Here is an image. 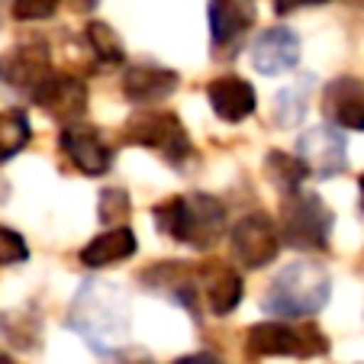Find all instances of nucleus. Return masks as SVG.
<instances>
[{
	"label": "nucleus",
	"mask_w": 364,
	"mask_h": 364,
	"mask_svg": "<svg viewBox=\"0 0 364 364\" xmlns=\"http://www.w3.org/2000/svg\"><path fill=\"white\" fill-rule=\"evenodd\" d=\"M151 220L159 226V232H165L168 239L181 242L187 248L206 252L226 232V206L210 193H178V197L161 200L151 210Z\"/></svg>",
	"instance_id": "nucleus-1"
},
{
	"label": "nucleus",
	"mask_w": 364,
	"mask_h": 364,
	"mask_svg": "<svg viewBox=\"0 0 364 364\" xmlns=\"http://www.w3.org/2000/svg\"><path fill=\"white\" fill-rule=\"evenodd\" d=\"M329 296H332V281L326 274V268L306 258V262H290L271 281L262 306L264 313H271L277 319L300 323L306 316H316L319 309L329 303Z\"/></svg>",
	"instance_id": "nucleus-2"
},
{
	"label": "nucleus",
	"mask_w": 364,
	"mask_h": 364,
	"mask_svg": "<svg viewBox=\"0 0 364 364\" xmlns=\"http://www.w3.org/2000/svg\"><path fill=\"white\" fill-rule=\"evenodd\" d=\"M123 139L129 145L155 151L161 161H168L171 168L184 171L193 161V142L187 132L184 119L171 110H136L123 126Z\"/></svg>",
	"instance_id": "nucleus-3"
},
{
	"label": "nucleus",
	"mask_w": 364,
	"mask_h": 364,
	"mask_svg": "<svg viewBox=\"0 0 364 364\" xmlns=\"http://www.w3.org/2000/svg\"><path fill=\"white\" fill-rule=\"evenodd\" d=\"M332 226H336V213H332L326 200L313 191H290L284 193L281 203V223L277 232L281 242H287L296 252H326L332 239Z\"/></svg>",
	"instance_id": "nucleus-4"
},
{
	"label": "nucleus",
	"mask_w": 364,
	"mask_h": 364,
	"mask_svg": "<svg viewBox=\"0 0 364 364\" xmlns=\"http://www.w3.org/2000/svg\"><path fill=\"white\" fill-rule=\"evenodd\" d=\"M248 358H323L329 355V338L313 323L268 319L245 332Z\"/></svg>",
	"instance_id": "nucleus-5"
},
{
	"label": "nucleus",
	"mask_w": 364,
	"mask_h": 364,
	"mask_svg": "<svg viewBox=\"0 0 364 364\" xmlns=\"http://www.w3.org/2000/svg\"><path fill=\"white\" fill-rule=\"evenodd\" d=\"M232 258L248 271L268 268L281 252V232L268 213H245L229 232Z\"/></svg>",
	"instance_id": "nucleus-6"
},
{
	"label": "nucleus",
	"mask_w": 364,
	"mask_h": 364,
	"mask_svg": "<svg viewBox=\"0 0 364 364\" xmlns=\"http://www.w3.org/2000/svg\"><path fill=\"white\" fill-rule=\"evenodd\" d=\"M29 97H33L36 107H39L46 117L58 119L62 126L81 123V117L87 113V84L75 75L52 71Z\"/></svg>",
	"instance_id": "nucleus-7"
},
{
	"label": "nucleus",
	"mask_w": 364,
	"mask_h": 364,
	"mask_svg": "<svg viewBox=\"0 0 364 364\" xmlns=\"http://www.w3.org/2000/svg\"><path fill=\"white\" fill-rule=\"evenodd\" d=\"M139 284L145 290H151V294L171 296L191 316H200V264H184V262L149 264L139 274Z\"/></svg>",
	"instance_id": "nucleus-8"
},
{
	"label": "nucleus",
	"mask_w": 364,
	"mask_h": 364,
	"mask_svg": "<svg viewBox=\"0 0 364 364\" xmlns=\"http://www.w3.org/2000/svg\"><path fill=\"white\" fill-rule=\"evenodd\" d=\"M296 159L303 161L306 174H313V178H336L348 168L345 136L332 126H313L296 139Z\"/></svg>",
	"instance_id": "nucleus-9"
},
{
	"label": "nucleus",
	"mask_w": 364,
	"mask_h": 364,
	"mask_svg": "<svg viewBox=\"0 0 364 364\" xmlns=\"http://www.w3.org/2000/svg\"><path fill=\"white\" fill-rule=\"evenodd\" d=\"M58 149L62 155L87 178H103L113 168V149L103 142L97 126L71 123L58 132Z\"/></svg>",
	"instance_id": "nucleus-10"
},
{
	"label": "nucleus",
	"mask_w": 364,
	"mask_h": 364,
	"mask_svg": "<svg viewBox=\"0 0 364 364\" xmlns=\"http://www.w3.org/2000/svg\"><path fill=\"white\" fill-rule=\"evenodd\" d=\"M52 52L42 39H26L16 42L10 52H4L0 58V77L16 90H26L33 94L48 75H52Z\"/></svg>",
	"instance_id": "nucleus-11"
},
{
	"label": "nucleus",
	"mask_w": 364,
	"mask_h": 364,
	"mask_svg": "<svg viewBox=\"0 0 364 364\" xmlns=\"http://www.w3.org/2000/svg\"><path fill=\"white\" fill-rule=\"evenodd\" d=\"M245 296V281L226 262L200 264V306L213 316H229Z\"/></svg>",
	"instance_id": "nucleus-12"
},
{
	"label": "nucleus",
	"mask_w": 364,
	"mask_h": 364,
	"mask_svg": "<svg viewBox=\"0 0 364 364\" xmlns=\"http://www.w3.org/2000/svg\"><path fill=\"white\" fill-rule=\"evenodd\" d=\"M323 113L332 123V129L364 132V77L342 75L326 84Z\"/></svg>",
	"instance_id": "nucleus-13"
},
{
	"label": "nucleus",
	"mask_w": 364,
	"mask_h": 364,
	"mask_svg": "<svg viewBox=\"0 0 364 364\" xmlns=\"http://www.w3.org/2000/svg\"><path fill=\"white\" fill-rule=\"evenodd\" d=\"M300 62V36L290 26H271L252 42V68L264 77L287 75Z\"/></svg>",
	"instance_id": "nucleus-14"
},
{
	"label": "nucleus",
	"mask_w": 364,
	"mask_h": 364,
	"mask_svg": "<svg viewBox=\"0 0 364 364\" xmlns=\"http://www.w3.org/2000/svg\"><path fill=\"white\" fill-rule=\"evenodd\" d=\"M178 71L165 68V65L155 62H139L129 65L123 75V97L142 110H149L151 103H161L178 90Z\"/></svg>",
	"instance_id": "nucleus-15"
},
{
	"label": "nucleus",
	"mask_w": 364,
	"mask_h": 364,
	"mask_svg": "<svg viewBox=\"0 0 364 364\" xmlns=\"http://www.w3.org/2000/svg\"><path fill=\"white\" fill-rule=\"evenodd\" d=\"M206 100L210 110L223 119V123H245L255 110H258V94L255 87L239 75H220L206 87Z\"/></svg>",
	"instance_id": "nucleus-16"
},
{
	"label": "nucleus",
	"mask_w": 364,
	"mask_h": 364,
	"mask_svg": "<svg viewBox=\"0 0 364 364\" xmlns=\"http://www.w3.org/2000/svg\"><path fill=\"white\" fill-rule=\"evenodd\" d=\"M206 16H210L213 48L220 55H229V48L239 46L248 29L255 26V7L248 0H210Z\"/></svg>",
	"instance_id": "nucleus-17"
},
{
	"label": "nucleus",
	"mask_w": 364,
	"mask_h": 364,
	"mask_svg": "<svg viewBox=\"0 0 364 364\" xmlns=\"http://www.w3.org/2000/svg\"><path fill=\"white\" fill-rule=\"evenodd\" d=\"M139 248V239L129 226H113L107 232L94 235L87 245L81 248V264L84 268H113V264H123L126 258H132Z\"/></svg>",
	"instance_id": "nucleus-18"
},
{
	"label": "nucleus",
	"mask_w": 364,
	"mask_h": 364,
	"mask_svg": "<svg viewBox=\"0 0 364 364\" xmlns=\"http://www.w3.org/2000/svg\"><path fill=\"white\" fill-rule=\"evenodd\" d=\"M0 332L20 351H36L42 345L39 316H33L29 309H10V313H4V316H0Z\"/></svg>",
	"instance_id": "nucleus-19"
},
{
	"label": "nucleus",
	"mask_w": 364,
	"mask_h": 364,
	"mask_svg": "<svg viewBox=\"0 0 364 364\" xmlns=\"http://www.w3.org/2000/svg\"><path fill=\"white\" fill-rule=\"evenodd\" d=\"M84 42H87V48L97 55V62L100 65H123L126 62V48H123V39L117 36V29L110 26V23H87L84 26Z\"/></svg>",
	"instance_id": "nucleus-20"
},
{
	"label": "nucleus",
	"mask_w": 364,
	"mask_h": 364,
	"mask_svg": "<svg viewBox=\"0 0 364 364\" xmlns=\"http://www.w3.org/2000/svg\"><path fill=\"white\" fill-rule=\"evenodd\" d=\"M309 87H313V75H303L296 84H290L287 90H281V94L274 97V123L277 126H296L306 117Z\"/></svg>",
	"instance_id": "nucleus-21"
},
{
	"label": "nucleus",
	"mask_w": 364,
	"mask_h": 364,
	"mask_svg": "<svg viewBox=\"0 0 364 364\" xmlns=\"http://www.w3.org/2000/svg\"><path fill=\"white\" fill-rule=\"evenodd\" d=\"M33 139L29 119L23 110H4L0 113V165L10 161L14 155H20Z\"/></svg>",
	"instance_id": "nucleus-22"
},
{
	"label": "nucleus",
	"mask_w": 364,
	"mask_h": 364,
	"mask_svg": "<svg viewBox=\"0 0 364 364\" xmlns=\"http://www.w3.org/2000/svg\"><path fill=\"white\" fill-rule=\"evenodd\" d=\"M264 171H268L271 184H277L284 193L300 191V184L309 178L303 161L296 155H287V151H268V161H264Z\"/></svg>",
	"instance_id": "nucleus-23"
},
{
	"label": "nucleus",
	"mask_w": 364,
	"mask_h": 364,
	"mask_svg": "<svg viewBox=\"0 0 364 364\" xmlns=\"http://www.w3.org/2000/svg\"><path fill=\"white\" fill-rule=\"evenodd\" d=\"M129 193L123 191V187H107V191H100V210H97V216H100L103 226H123L126 220H129Z\"/></svg>",
	"instance_id": "nucleus-24"
},
{
	"label": "nucleus",
	"mask_w": 364,
	"mask_h": 364,
	"mask_svg": "<svg viewBox=\"0 0 364 364\" xmlns=\"http://www.w3.org/2000/svg\"><path fill=\"white\" fill-rule=\"evenodd\" d=\"M29 258V245L16 229L0 226V264L4 268H14V264H23Z\"/></svg>",
	"instance_id": "nucleus-25"
},
{
	"label": "nucleus",
	"mask_w": 364,
	"mask_h": 364,
	"mask_svg": "<svg viewBox=\"0 0 364 364\" xmlns=\"http://www.w3.org/2000/svg\"><path fill=\"white\" fill-rule=\"evenodd\" d=\"M58 4H62V0H14L10 14H14V20H20V23H39V20L55 16Z\"/></svg>",
	"instance_id": "nucleus-26"
},
{
	"label": "nucleus",
	"mask_w": 364,
	"mask_h": 364,
	"mask_svg": "<svg viewBox=\"0 0 364 364\" xmlns=\"http://www.w3.org/2000/svg\"><path fill=\"white\" fill-rule=\"evenodd\" d=\"M103 364H155V358L145 348H136V345H126V348H113L107 351V361Z\"/></svg>",
	"instance_id": "nucleus-27"
},
{
	"label": "nucleus",
	"mask_w": 364,
	"mask_h": 364,
	"mask_svg": "<svg viewBox=\"0 0 364 364\" xmlns=\"http://www.w3.org/2000/svg\"><path fill=\"white\" fill-rule=\"evenodd\" d=\"M329 0H274V14L277 16H287V14H296L303 7H323Z\"/></svg>",
	"instance_id": "nucleus-28"
},
{
	"label": "nucleus",
	"mask_w": 364,
	"mask_h": 364,
	"mask_svg": "<svg viewBox=\"0 0 364 364\" xmlns=\"http://www.w3.org/2000/svg\"><path fill=\"white\" fill-rule=\"evenodd\" d=\"M97 4H100V0H68V7L75 10V14H90V10H97Z\"/></svg>",
	"instance_id": "nucleus-29"
},
{
	"label": "nucleus",
	"mask_w": 364,
	"mask_h": 364,
	"mask_svg": "<svg viewBox=\"0 0 364 364\" xmlns=\"http://www.w3.org/2000/svg\"><path fill=\"white\" fill-rule=\"evenodd\" d=\"M171 364H220V361L210 355H187V358H178V361H171Z\"/></svg>",
	"instance_id": "nucleus-30"
},
{
	"label": "nucleus",
	"mask_w": 364,
	"mask_h": 364,
	"mask_svg": "<svg viewBox=\"0 0 364 364\" xmlns=\"http://www.w3.org/2000/svg\"><path fill=\"white\" fill-rule=\"evenodd\" d=\"M358 191H361V213H364V174L358 178Z\"/></svg>",
	"instance_id": "nucleus-31"
},
{
	"label": "nucleus",
	"mask_w": 364,
	"mask_h": 364,
	"mask_svg": "<svg viewBox=\"0 0 364 364\" xmlns=\"http://www.w3.org/2000/svg\"><path fill=\"white\" fill-rule=\"evenodd\" d=\"M0 364H16V361L10 355H4V351H0Z\"/></svg>",
	"instance_id": "nucleus-32"
},
{
	"label": "nucleus",
	"mask_w": 364,
	"mask_h": 364,
	"mask_svg": "<svg viewBox=\"0 0 364 364\" xmlns=\"http://www.w3.org/2000/svg\"><path fill=\"white\" fill-rule=\"evenodd\" d=\"M345 4H351V7H361V10H364V0H345Z\"/></svg>",
	"instance_id": "nucleus-33"
}]
</instances>
